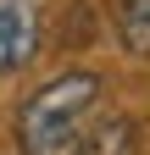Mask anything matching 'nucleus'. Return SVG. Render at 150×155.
<instances>
[{
	"instance_id": "nucleus-1",
	"label": "nucleus",
	"mask_w": 150,
	"mask_h": 155,
	"mask_svg": "<svg viewBox=\"0 0 150 155\" xmlns=\"http://www.w3.org/2000/svg\"><path fill=\"white\" fill-rule=\"evenodd\" d=\"M100 72H61L33 89L17 111V150L22 155H78L89 139V116L100 111Z\"/></svg>"
},
{
	"instance_id": "nucleus-2",
	"label": "nucleus",
	"mask_w": 150,
	"mask_h": 155,
	"mask_svg": "<svg viewBox=\"0 0 150 155\" xmlns=\"http://www.w3.org/2000/svg\"><path fill=\"white\" fill-rule=\"evenodd\" d=\"M39 33H45L39 0H0V78L22 72L39 55Z\"/></svg>"
},
{
	"instance_id": "nucleus-3",
	"label": "nucleus",
	"mask_w": 150,
	"mask_h": 155,
	"mask_svg": "<svg viewBox=\"0 0 150 155\" xmlns=\"http://www.w3.org/2000/svg\"><path fill=\"white\" fill-rule=\"evenodd\" d=\"M117 39L134 55H150V0H117Z\"/></svg>"
}]
</instances>
